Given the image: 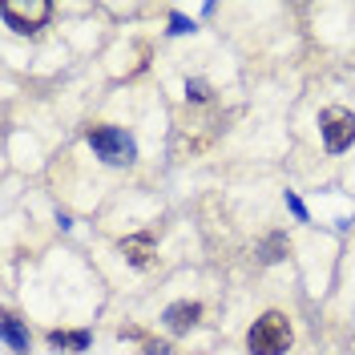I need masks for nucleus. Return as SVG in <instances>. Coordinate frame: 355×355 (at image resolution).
<instances>
[{
  "instance_id": "f03ea898",
  "label": "nucleus",
  "mask_w": 355,
  "mask_h": 355,
  "mask_svg": "<svg viewBox=\"0 0 355 355\" xmlns=\"http://www.w3.org/2000/svg\"><path fill=\"white\" fill-rule=\"evenodd\" d=\"M319 130H323V141H327V150L339 154V150H347L355 141V113L352 110H323L319 117Z\"/></svg>"
},
{
  "instance_id": "423d86ee",
  "label": "nucleus",
  "mask_w": 355,
  "mask_h": 355,
  "mask_svg": "<svg viewBox=\"0 0 355 355\" xmlns=\"http://www.w3.org/2000/svg\"><path fill=\"white\" fill-rule=\"evenodd\" d=\"M121 254H125L133 266H146V263H150V254H154V243H150L146 234H137V239H125V243H121Z\"/></svg>"
},
{
  "instance_id": "1a4fd4ad",
  "label": "nucleus",
  "mask_w": 355,
  "mask_h": 355,
  "mask_svg": "<svg viewBox=\"0 0 355 355\" xmlns=\"http://www.w3.org/2000/svg\"><path fill=\"white\" fill-rule=\"evenodd\" d=\"M291 210H295V214H299V218H307V210H303V202H299V198H295V194H291Z\"/></svg>"
},
{
  "instance_id": "f257e3e1",
  "label": "nucleus",
  "mask_w": 355,
  "mask_h": 355,
  "mask_svg": "<svg viewBox=\"0 0 355 355\" xmlns=\"http://www.w3.org/2000/svg\"><path fill=\"white\" fill-rule=\"evenodd\" d=\"M246 343H250L254 355H283L291 347V323L279 315V311H266L263 319H254Z\"/></svg>"
},
{
  "instance_id": "39448f33",
  "label": "nucleus",
  "mask_w": 355,
  "mask_h": 355,
  "mask_svg": "<svg viewBox=\"0 0 355 355\" xmlns=\"http://www.w3.org/2000/svg\"><path fill=\"white\" fill-rule=\"evenodd\" d=\"M198 315H202L198 303H174V307L166 311V323H170V331H190L198 323Z\"/></svg>"
},
{
  "instance_id": "9d476101",
  "label": "nucleus",
  "mask_w": 355,
  "mask_h": 355,
  "mask_svg": "<svg viewBox=\"0 0 355 355\" xmlns=\"http://www.w3.org/2000/svg\"><path fill=\"white\" fill-rule=\"evenodd\" d=\"M150 355H170V347H162V343H150Z\"/></svg>"
},
{
  "instance_id": "7ed1b4c3",
  "label": "nucleus",
  "mask_w": 355,
  "mask_h": 355,
  "mask_svg": "<svg viewBox=\"0 0 355 355\" xmlns=\"http://www.w3.org/2000/svg\"><path fill=\"white\" fill-rule=\"evenodd\" d=\"M89 146L97 150V154L113 162V166H121V162H133V141L125 137L121 130H110V125H93L89 130Z\"/></svg>"
},
{
  "instance_id": "6e6552de",
  "label": "nucleus",
  "mask_w": 355,
  "mask_h": 355,
  "mask_svg": "<svg viewBox=\"0 0 355 355\" xmlns=\"http://www.w3.org/2000/svg\"><path fill=\"white\" fill-rule=\"evenodd\" d=\"M4 339H8L17 352H28V335L21 331V323H17V319H4Z\"/></svg>"
},
{
  "instance_id": "0eeeda50",
  "label": "nucleus",
  "mask_w": 355,
  "mask_h": 355,
  "mask_svg": "<svg viewBox=\"0 0 355 355\" xmlns=\"http://www.w3.org/2000/svg\"><path fill=\"white\" fill-rule=\"evenodd\" d=\"M49 343H53V347H77V352H81V347L89 343V335L85 331H53Z\"/></svg>"
},
{
  "instance_id": "20e7f679",
  "label": "nucleus",
  "mask_w": 355,
  "mask_h": 355,
  "mask_svg": "<svg viewBox=\"0 0 355 355\" xmlns=\"http://www.w3.org/2000/svg\"><path fill=\"white\" fill-rule=\"evenodd\" d=\"M49 12H53L49 0H8V4H4V21L12 24V28H21V33L41 28V24L49 21Z\"/></svg>"
}]
</instances>
